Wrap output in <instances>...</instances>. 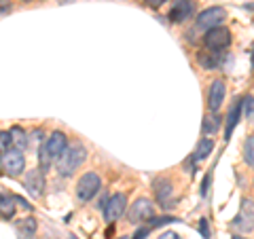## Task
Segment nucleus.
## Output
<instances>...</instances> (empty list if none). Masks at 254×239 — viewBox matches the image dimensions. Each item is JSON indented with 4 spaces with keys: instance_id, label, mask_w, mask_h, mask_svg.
Returning <instances> with one entry per match:
<instances>
[{
    "instance_id": "f257e3e1",
    "label": "nucleus",
    "mask_w": 254,
    "mask_h": 239,
    "mask_svg": "<svg viewBox=\"0 0 254 239\" xmlns=\"http://www.w3.org/2000/svg\"><path fill=\"white\" fill-rule=\"evenodd\" d=\"M87 159V148L81 142H72L64 148V153L55 159V167H58V174L64 178H70L72 174L85 163Z\"/></svg>"
},
{
    "instance_id": "f03ea898",
    "label": "nucleus",
    "mask_w": 254,
    "mask_h": 239,
    "mask_svg": "<svg viewBox=\"0 0 254 239\" xmlns=\"http://www.w3.org/2000/svg\"><path fill=\"white\" fill-rule=\"evenodd\" d=\"M225 17H227V11L222 9V6H210V9H205V11H201L199 15H197L193 32L197 30V32H201V34H205L208 30L220 26V23L225 21Z\"/></svg>"
},
{
    "instance_id": "7ed1b4c3",
    "label": "nucleus",
    "mask_w": 254,
    "mask_h": 239,
    "mask_svg": "<svg viewBox=\"0 0 254 239\" xmlns=\"http://www.w3.org/2000/svg\"><path fill=\"white\" fill-rule=\"evenodd\" d=\"M102 186V180L95 172H87L83 174L76 182V197L78 201H91V199L98 195V190Z\"/></svg>"
},
{
    "instance_id": "20e7f679",
    "label": "nucleus",
    "mask_w": 254,
    "mask_h": 239,
    "mask_svg": "<svg viewBox=\"0 0 254 239\" xmlns=\"http://www.w3.org/2000/svg\"><path fill=\"white\" fill-rule=\"evenodd\" d=\"M203 45H205L208 51L220 53L222 49H227V47L231 45V32H229L227 28H220V26L212 28L203 34Z\"/></svg>"
},
{
    "instance_id": "39448f33",
    "label": "nucleus",
    "mask_w": 254,
    "mask_h": 239,
    "mask_svg": "<svg viewBox=\"0 0 254 239\" xmlns=\"http://www.w3.org/2000/svg\"><path fill=\"white\" fill-rule=\"evenodd\" d=\"M23 167H26V159L19 148H9L0 155V170H4L9 176H19Z\"/></svg>"
},
{
    "instance_id": "423d86ee",
    "label": "nucleus",
    "mask_w": 254,
    "mask_h": 239,
    "mask_svg": "<svg viewBox=\"0 0 254 239\" xmlns=\"http://www.w3.org/2000/svg\"><path fill=\"white\" fill-rule=\"evenodd\" d=\"M231 229L242 231V233H248V231L254 229V201H252V199H244V201H242L240 214L233 218Z\"/></svg>"
},
{
    "instance_id": "0eeeda50",
    "label": "nucleus",
    "mask_w": 254,
    "mask_h": 239,
    "mask_svg": "<svg viewBox=\"0 0 254 239\" xmlns=\"http://www.w3.org/2000/svg\"><path fill=\"white\" fill-rule=\"evenodd\" d=\"M125 210H127V197L123 193H115L110 199H106V203H104V218L108 222H115L123 216Z\"/></svg>"
},
{
    "instance_id": "6e6552de",
    "label": "nucleus",
    "mask_w": 254,
    "mask_h": 239,
    "mask_svg": "<svg viewBox=\"0 0 254 239\" xmlns=\"http://www.w3.org/2000/svg\"><path fill=\"white\" fill-rule=\"evenodd\" d=\"M153 214H155L153 203H150L148 199H138V201L131 203V208H129V220L133 222V225H138V222L150 220Z\"/></svg>"
},
{
    "instance_id": "1a4fd4ad",
    "label": "nucleus",
    "mask_w": 254,
    "mask_h": 239,
    "mask_svg": "<svg viewBox=\"0 0 254 239\" xmlns=\"http://www.w3.org/2000/svg\"><path fill=\"white\" fill-rule=\"evenodd\" d=\"M193 13H195L193 0H174L172 11H170V21L182 23V21H187L189 17H193Z\"/></svg>"
},
{
    "instance_id": "9d476101",
    "label": "nucleus",
    "mask_w": 254,
    "mask_h": 239,
    "mask_svg": "<svg viewBox=\"0 0 254 239\" xmlns=\"http://www.w3.org/2000/svg\"><path fill=\"white\" fill-rule=\"evenodd\" d=\"M23 186L28 188V193L32 197H41L43 190H45V172L41 170H32L26 174V182H23Z\"/></svg>"
},
{
    "instance_id": "9b49d317",
    "label": "nucleus",
    "mask_w": 254,
    "mask_h": 239,
    "mask_svg": "<svg viewBox=\"0 0 254 239\" xmlns=\"http://www.w3.org/2000/svg\"><path fill=\"white\" fill-rule=\"evenodd\" d=\"M225 83L222 81H214L210 85V91H208V108L212 110V113H218L220 106H222V102H225Z\"/></svg>"
},
{
    "instance_id": "f8f14e48",
    "label": "nucleus",
    "mask_w": 254,
    "mask_h": 239,
    "mask_svg": "<svg viewBox=\"0 0 254 239\" xmlns=\"http://www.w3.org/2000/svg\"><path fill=\"white\" fill-rule=\"evenodd\" d=\"M45 144H47V150H49V155L53 157V161H55V159L64 153V148L68 146V138H66V133L64 131H53Z\"/></svg>"
},
{
    "instance_id": "ddd939ff",
    "label": "nucleus",
    "mask_w": 254,
    "mask_h": 239,
    "mask_svg": "<svg viewBox=\"0 0 254 239\" xmlns=\"http://www.w3.org/2000/svg\"><path fill=\"white\" fill-rule=\"evenodd\" d=\"M242 110H244V104H242V100H237L235 104L231 106V110H229V115H227V127H225V138L229 140L231 138V133L235 129V125L240 123V117H242Z\"/></svg>"
},
{
    "instance_id": "4468645a",
    "label": "nucleus",
    "mask_w": 254,
    "mask_h": 239,
    "mask_svg": "<svg viewBox=\"0 0 254 239\" xmlns=\"http://www.w3.org/2000/svg\"><path fill=\"white\" fill-rule=\"evenodd\" d=\"M174 193V186H172V180L170 178H159L155 180V195H157V201L165 203Z\"/></svg>"
},
{
    "instance_id": "2eb2a0df",
    "label": "nucleus",
    "mask_w": 254,
    "mask_h": 239,
    "mask_svg": "<svg viewBox=\"0 0 254 239\" xmlns=\"http://www.w3.org/2000/svg\"><path fill=\"white\" fill-rule=\"evenodd\" d=\"M197 61H199V66L205 70H216L220 66V58L216 51H201L197 55Z\"/></svg>"
},
{
    "instance_id": "dca6fc26",
    "label": "nucleus",
    "mask_w": 254,
    "mask_h": 239,
    "mask_svg": "<svg viewBox=\"0 0 254 239\" xmlns=\"http://www.w3.org/2000/svg\"><path fill=\"white\" fill-rule=\"evenodd\" d=\"M13 201H15L13 197L0 193V216L2 218H13V214H15V203Z\"/></svg>"
},
{
    "instance_id": "f3484780",
    "label": "nucleus",
    "mask_w": 254,
    "mask_h": 239,
    "mask_svg": "<svg viewBox=\"0 0 254 239\" xmlns=\"http://www.w3.org/2000/svg\"><path fill=\"white\" fill-rule=\"evenodd\" d=\"M218 127H220V119L216 117V115H210V117H205L203 119V125H201V129H203V133L205 135H214L218 131Z\"/></svg>"
},
{
    "instance_id": "a211bd4d",
    "label": "nucleus",
    "mask_w": 254,
    "mask_h": 239,
    "mask_svg": "<svg viewBox=\"0 0 254 239\" xmlns=\"http://www.w3.org/2000/svg\"><path fill=\"white\" fill-rule=\"evenodd\" d=\"M51 163H53V157L49 155V150H47V144H43L41 148H38V170L41 172H47L51 167Z\"/></svg>"
},
{
    "instance_id": "6ab92c4d",
    "label": "nucleus",
    "mask_w": 254,
    "mask_h": 239,
    "mask_svg": "<svg viewBox=\"0 0 254 239\" xmlns=\"http://www.w3.org/2000/svg\"><path fill=\"white\" fill-rule=\"evenodd\" d=\"M19 233L21 237H32L36 233V220L34 218H26L19 222Z\"/></svg>"
},
{
    "instance_id": "aec40b11",
    "label": "nucleus",
    "mask_w": 254,
    "mask_h": 239,
    "mask_svg": "<svg viewBox=\"0 0 254 239\" xmlns=\"http://www.w3.org/2000/svg\"><path fill=\"white\" fill-rule=\"evenodd\" d=\"M212 150H214V142H212V140H201V142H199V146H197L195 159H197V161H201V159L208 157Z\"/></svg>"
},
{
    "instance_id": "412c9836",
    "label": "nucleus",
    "mask_w": 254,
    "mask_h": 239,
    "mask_svg": "<svg viewBox=\"0 0 254 239\" xmlns=\"http://www.w3.org/2000/svg\"><path fill=\"white\" fill-rule=\"evenodd\" d=\"M244 159L246 163H248L252 170H254V135H250L248 140H246V146H244Z\"/></svg>"
},
{
    "instance_id": "4be33fe9",
    "label": "nucleus",
    "mask_w": 254,
    "mask_h": 239,
    "mask_svg": "<svg viewBox=\"0 0 254 239\" xmlns=\"http://www.w3.org/2000/svg\"><path fill=\"white\" fill-rule=\"evenodd\" d=\"M11 138H13V144L17 146L19 150L28 146V138H26V133H23V131L19 129V127H15V129L11 131Z\"/></svg>"
},
{
    "instance_id": "5701e85b",
    "label": "nucleus",
    "mask_w": 254,
    "mask_h": 239,
    "mask_svg": "<svg viewBox=\"0 0 254 239\" xmlns=\"http://www.w3.org/2000/svg\"><path fill=\"white\" fill-rule=\"evenodd\" d=\"M242 104H244V110H246V119L254 125V98H246L242 100Z\"/></svg>"
},
{
    "instance_id": "b1692460",
    "label": "nucleus",
    "mask_w": 254,
    "mask_h": 239,
    "mask_svg": "<svg viewBox=\"0 0 254 239\" xmlns=\"http://www.w3.org/2000/svg\"><path fill=\"white\" fill-rule=\"evenodd\" d=\"M13 144V138H11V131H0V153H6Z\"/></svg>"
},
{
    "instance_id": "393cba45",
    "label": "nucleus",
    "mask_w": 254,
    "mask_h": 239,
    "mask_svg": "<svg viewBox=\"0 0 254 239\" xmlns=\"http://www.w3.org/2000/svg\"><path fill=\"white\" fill-rule=\"evenodd\" d=\"M199 231H201V235L205 239H210V229H208V220L205 218H201V222H199Z\"/></svg>"
},
{
    "instance_id": "a878e982",
    "label": "nucleus",
    "mask_w": 254,
    "mask_h": 239,
    "mask_svg": "<svg viewBox=\"0 0 254 239\" xmlns=\"http://www.w3.org/2000/svg\"><path fill=\"white\" fill-rule=\"evenodd\" d=\"M148 231H150V227H146V229H140L136 235H133V239H146V235H148Z\"/></svg>"
},
{
    "instance_id": "bb28decb",
    "label": "nucleus",
    "mask_w": 254,
    "mask_h": 239,
    "mask_svg": "<svg viewBox=\"0 0 254 239\" xmlns=\"http://www.w3.org/2000/svg\"><path fill=\"white\" fill-rule=\"evenodd\" d=\"M159 239H180L176 233H172V231H165V233L159 235Z\"/></svg>"
},
{
    "instance_id": "cd10ccee",
    "label": "nucleus",
    "mask_w": 254,
    "mask_h": 239,
    "mask_svg": "<svg viewBox=\"0 0 254 239\" xmlns=\"http://www.w3.org/2000/svg\"><path fill=\"white\" fill-rule=\"evenodd\" d=\"M144 2H146L148 6H153V9H159V6H161L165 0H144Z\"/></svg>"
},
{
    "instance_id": "c85d7f7f",
    "label": "nucleus",
    "mask_w": 254,
    "mask_h": 239,
    "mask_svg": "<svg viewBox=\"0 0 254 239\" xmlns=\"http://www.w3.org/2000/svg\"><path fill=\"white\" fill-rule=\"evenodd\" d=\"M208 186H210V174H208V176H205L203 184H201V195H205V193H208Z\"/></svg>"
},
{
    "instance_id": "c756f323",
    "label": "nucleus",
    "mask_w": 254,
    "mask_h": 239,
    "mask_svg": "<svg viewBox=\"0 0 254 239\" xmlns=\"http://www.w3.org/2000/svg\"><path fill=\"white\" fill-rule=\"evenodd\" d=\"M60 2H70V0H60Z\"/></svg>"
},
{
    "instance_id": "7c9ffc66",
    "label": "nucleus",
    "mask_w": 254,
    "mask_h": 239,
    "mask_svg": "<svg viewBox=\"0 0 254 239\" xmlns=\"http://www.w3.org/2000/svg\"><path fill=\"white\" fill-rule=\"evenodd\" d=\"M233 239H246V237H233Z\"/></svg>"
},
{
    "instance_id": "2f4dec72",
    "label": "nucleus",
    "mask_w": 254,
    "mask_h": 239,
    "mask_svg": "<svg viewBox=\"0 0 254 239\" xmlns=\"http://www.w3.org/2000/svg\"><path fill=\"white\" fill-rule=\"evenodd\" d=\"M23 2H30V0H23Z\"/></svg>"
}]
</instances>
